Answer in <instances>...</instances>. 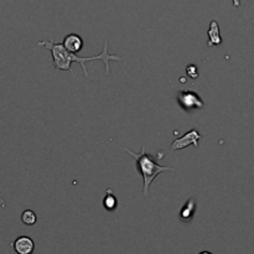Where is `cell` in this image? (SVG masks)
Here are the masks:
<instances>
[{
	"label": "cell",
	"instance_id": "cell-3",
	"mask_svg": "<svg viewBox=\"0 0 254 254\" xmlns=\"http://www.w3.org/2000/svg\"><path fill=\"white\" fill-rule=\"evenodd\" d=\"M176 101H178L180 108L183 111L188 112V113L192 111H197V109H202L203 106H205L203 99L198 96V93L190 91V89L179 91L178 96H176Z\"/></svg>",
	"mask_w": 254,
	"mask_h": 254
},
{
	"label": "cell",
	"instance_id": "cell-2",
	"mask_svg": "<svg viewBox=\"0 0 254 254\" xmlns=\"http://www.w3.org/2000/svg\"><path fill=\"white\" fill-rule=\"evenodd\" d=\"M129 155L133 156L135 159L136 163V170L140 174L141 178L144 180V186H143V195L148 196L149 195V189H150L151 183L154 181V179L158 178L161 173L164 171H174L175 169L169 168V166H161L158 163L154 161V159L151 158L149 154H146L145 146H141L140 151L139 153H134L130 149H124Z\"/></svg>",
	"mask_w": 254,
	"mask_h": 254
},
{
	"label": "cell",
	"instance_id": "cell-5",
	"mask_svg": "<svg viewBox=\"0 0 254 254\" xmlns=\"http://www.w3.org/2000/svg\"><path fill=\"white\" fill-rule=\"evenodd\" d=\"M12 248L19 254H31L35 250V243L27 236H21L12 242Z\"/></svg>",
	"mask_w": 254,
	"mask_h": 254
},
{
	"label": "cell",
	"instance_id": "cell-8",
	"mask_svg": "<svg viewBox=\"0 0 254 254\" xmlns=\"http://www.w3.org/2000/svg\"><path fill=\"white\" fill-rule=\"evenodd\" d=\"M207 36H208V41H207V46H220L222 45V37H221L220 34V26H218L217 21H211L210 27L207 30Z\"/></svg>",
	"mask_w": 254,
	"mask_h": 254
},
{
	"label": "cell",
	"instance_id": "cell-9",
	"mask_svg": "<svg viewBox=\"0 0 254 254\" xmlns=\"http://www.w3.org/2000/svg\"><path fill=\"white\" fill-rule=\"evenodd\" d=\"M103 207L104 210L109 211V212H113V211L117 210V207H118V200H117L116 196L112 193V190L107 191L106 197L103 198Z\"/></svg>",
	"mask_w": 254,
	"mask_h": 254
},
{
	"label": "cell",
	"instance_id": "cell-6",
	"mask_svg": "<svg viewBox=\"0 0 254 254\" xmlns=\"http://www.w3.org/2000/svg\"><path fill=\"white\" fill-rule=\"evenodd\" d=\"M196 210H197V203H196L195 198L190 197L188 201L185 202V205L183 206L180 211V220L181 222L184 223H189L193 220L195 217Z\"/></svg>",
	"mask_w": 254,
	"mask_h": 254
},
{
	"label": "cell",
	"instance_id": "cell-11",
	"mask_svg": "<svg viewBox=\"0 0 254 254\" xmlns=\"http://www.w3.org/2000/svg\"><path fill=\"white\" fill-rule=\"evenodd\" d=\"M186 74H188L190 78H197L198 77V71H197V67L195 64H189L186 67Z\"/></svg>",
	"mask_w": 254,
	"mask_h": 254
},
{
	"label": "cell",
	"instance_id": "cell-10",
	"mask_svg": "<svg viewBox=\"0 0 254 254\" xmlns=\"http://www.w3.org/2000/svg\"><path fill=\"white\" fill-rule=\"evenodd\" d=\"M21 221L26 226H34L37 221L36 213L32 210H25L21 215Z\"/></svg>",
	"mask_w": 254,
	"mask_h": 254
},
{
	"label": "cell",
	"instance_id": "cell-7",
	"mask_svg": "<svg viewBox=\"0 0 254 254\" xmlns=\"http://www.w3.org/2000/svg\"><path fill=\"white\" fill-rule=\"evenodd\" d=\"M62 45L66 47L67 51L77 54V52H79L83 49V40H82V37L79 35L69 34L64 37Z\"/></svg>",
	"mask_w": 254,
	"mask_h": 254
},
{
	"label": "cell",
	"instance_id": "cell-4",
	"mask_svg": "<svg viewBox=\"0 0 254 254\" xmlns=\"http://www.w3.org/2000/svg\"><path fill=\"white\" fill-rule=\"evenodd\" d=\"M201 139L200 131L197 129H191L190 131L184 134L180 138H176L171 144V150H183V149L188 148L189 145L198 146V140Z\"/></svg>",
	"mask_w": 254,
	"mask_h": 254
},
{
	"label": "cell",
	"instance_id": "cell-1",
	"mask_svg": "<svg viewBox=\"0 0 254 254\" xmlns=\"http://www.w3.org/2000/svg\"><path fill=\"white\" fill-rule=\"evenodd\" d=\"M40 46H45L47 50L52 52V61H54V67L56 71H71L72 62H78L81 64L82 69L84 72V76H88V69L86 67V62L96 61V60H102L106 66L107 76L109 74V61H122L123 57L117 56V55H111L108 52V42H104L103 51L97 56L92 57H78L73 52L67 51L66 47L62 44H55L54 39H50L49 41H40L37 42Z\"/></svg>",
	"mask_w": 254,
	"mask_h": 254
},
{
	"label": "cell",
	"instance_id": "cell-12",
	"mask_svg": "<svg viewBox=\"0 0 254 254\" xmlns=\"http://www.w3.org/2000/svg\"><path fill=\"white\" fill-rule=\"evenodd\" d=\"M232 1H233V6L236 7L241 6V0H232Z\"/></svg>",
	"mask_w": 254,
	"mask_h": 254
}]
</instances>
